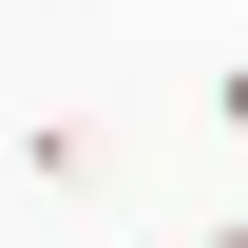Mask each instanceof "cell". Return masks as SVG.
Returning a JSON list of instances; mask_svg holds the SVG:
<instances>
[{"label": "cell", "mask_w": 248, "mask_h": 248, "mask_svg": "<svg viewBox=\"0 0 248 248\" xmlns=\"http://www.w3.org/2000/svg\"><path fill=\"white\" fill-rule=\"evenodd\" d=\"M19 172L58 191V210H95V115H38V134H19Z\"/></svg>", "instance_id": "6da1fadb"}, {"label": "cell", "mask_w": 248, "mask_h": 248, "mask_svg": "<svg viewBox=\"0 0 248 248\" xmlns=\"http://www.w3.org/2000/svg\"><path fill=\"white\" fill-rule=\"evenodd\" d=\"M229 115H248V77H229Z\"/></svg>", "instance_id": "7a4b0ae2"}]
</instances>
